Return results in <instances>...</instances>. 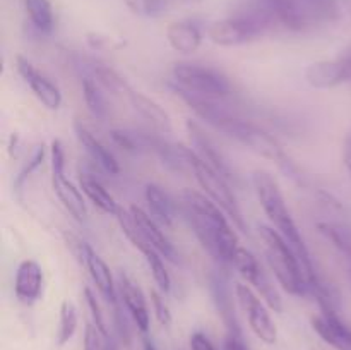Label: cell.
<instances>
[{"label":"cell","mask_w":351,"mask_h":350,"mask_svg":"<svg viewBox=\"0 0 351 350\" xmlns=\"http://www.w3.org/2000/svg\"><path fill=\"white\" fill-rule=\"evenodd\" d=\"M182 100L189 105V108L201 117L206 124L215 127L216 130H221L228 137L235 139L237 143L243 144L249 148L250 151L257 153L259 156L266 158V160L274 161L281 170L287 174L293 172V165H291L290 158L285 153L283 146L280 141L274 136H271L267 130L259 127L257 124L250 122V120L240 119L235 113L230 112L228 108L221 105L218 100H208L201 98V96H194L182 89H173Z\"/></svg>","instance_id":"6da1fadb"},{"label":"cell","mask_w":351,"mask_h":350,"mask_svg":"<svg viewBox=\"0 0 351 350\" xmlns=\"http://www.w3.org/2000/svg\"><path fill=\"white\" fill-rule=\"evenodd\" d=\"M182 211L206 253L219 264L232 266L239 250V237L226 220V213L206 194L187 189L182 194Z\"/></svg>","instance_id":"7a4b0ae2"},{"label":"cell","mask_w":351,"mask_h":350,"mask_svg":"<svg viewBox=\"0 0 351 350\" xmlns=\"http://www.w3.org/2000/svg\"><path fill=\"white\" fill-rule=\"evenodd\" d=\"M252 184L257 199H259L266 216L269 218L273 229H276V232L297 253L302 270H304L305 280H307L308 295H314V292L322 285V280L317 275V271H315L314 261H312L311 253H308L307 244H305L304 237H302L300 230H298L297 223H295L293 216H291L290 209H288L280 184H278V180L273 175L264 170L254 172Z\"/></svg>","instance_id":"3957f363"},{"label":"cell","mask_w":351,"mask_h":350,"mask_svg":"<svg viewBox=\"0 0 351 350\" xmlns=\"http://www.w3.org/2000/svg\"><path fill=\"white\" fill-rule=\"evenodd\" d=\"M274 24L290 31H311L338 19V0H257Z\"/></svg>","instance_id":"277c9868"},{"label":"cell","mask_w":351,"mask_h":350,"mask_svg":"<svg viewBox=\"0 0 351 350\" xmlns=\"http://www.w3.org/2000/svg\"><path fill=\"white\" fill-rule=\"evenodd\" d=\"M259 235L263 240L267 264L276 277L278 283L291 295H297V297L308 295L304 270H302L297 253L291 249L290 244L273 226L261 225Z\"/></svg>","instance_id":"5b68a950"},{"label":"cell","mask_w":351,"mask_h":350,"mask_svg":"<svg viewBox=\"0 0 351 350\" xmlns=\"http://www.w3.org/2000/svg\"><path fill=\"white\" fill-rule=\"evenodd\" d=\"M171 88L218 102L233 95V82L228 75L215 67L192 62H177L173 65Z\"/></svg>","instance_id":"8992f818"},{"label":"cell","mask_w":351,"mask_h":350,"mask_svg":"<svg viewBox=\"0 0 351 350\" xmlns=\"http://www.w3.org/2000/svg\"><path fill=\"white\" fill-rule=\"evenodd\" d=\"M273 26L269 14L256 2V5L245 12L213 23L208 27V36L219 47H240L257 40Z\"/></svg>","instance_id":"52a82bcc"},{"label":"cell","mask_w":351,"mask_h":350,"mask_svg":"<svg viewBox=\"0 0 351 350\" xmlns=\"http://www.w3.org/2000/svg\"><path fill=\"white\" fill-rule=\"evenodd\" d=\"M192 174H194L195 180L201 185L204 194L228 215V218L232 220L233 225L239 226L242 232H247L245 218H243L242 209H240V205L239 201H237L235 194H233V191L230 189V182L226 180L225 177H221L218 172L213 170L209 165H206L197 154H195L194 160H192Z\"/></svg>","instance_id":"ba28073f"},{"label":"cell","mask_w":351,"mask_h":350,"mask_svg":"<svg viewBox=\"0 0 351 350\" xmlns=\"http://www.w3.org/2000/svg\"><path fill=\"white\" fill-rule=\"evenodd\" d=\"M51 156V187L62 206L74 216L77 222H84L88 216V208L82 198V192L65 177V151L60 139H53L50 144Z\"/></svg>","instance_id":"9c48e42d"},{"label":"cell","mask_w":351,"mask_h":350,"mask_svg":"<svg viewBox=\"0 0 351 350\" xmlns=\"http://www.w3.org/2000/svg\"><path fill=\"white\" fill-rule=\"evenodd\" d=\"M232 266L239 271L240 277H242L247 283H250L257 292H259L263 301L267 304V307L273 309L274 312L283 311V302H281L280 294H278L273 281L269 280L267 273L264 271L263 264L259 263V259H257L249 249L239 247V250H237L235 256H233Z\"/></svg>","instance_id":"30bf717a"},{"label":"cell","mask_w":351,"mask_h":350,"mask_svg":"<svg viewBox=\"0 0 351 350\" xmlns=\"http://www.w3.org/2000/svg\"><path fill=\"white\" fill-rule=\"evenodd\" d=\"M235 295L239 299L240 305H242L243 312L247 314L249 326L254 331V335L261 342L267 343V345H274L278 340V329L269 311H267L266 302L259 299V295L245 283L235 285Z\"/></svg>","instance_id":"8fae6325"},{"label":"cell","mask_w":351,"mask_h":350,"mask_svg":"<svg viewBox=\"0 0 351 350\" xmlns=\"http://www.w3.org/2000/svg\"><path fill=\"white\" fill-rule=\"evenodd\" d=\"M185 130H187V136L191 139L192 150L194 153L204 161L206 165L213 168L215 172H218L221 177H225L226 180H235V170L230 165L228 158L223 154V151L216 146L215 139L199 126L194 120H187L185 122Z\"/></svg>","instance_id":"7c38bea8"},{"label":"cell","mask_w":351,"mask_h":350,"mask_svg":"<svg viewBox=\"0 0 351 350\" xmlns=\"http://www.w3.org/2000/svg\"><path fill=\"white\" fill-rule=\"evenodd\" d=\"M312 328L328 345L336 350H351V326L339 314V307L319 305V312L312 318Z\"/></svg>","instance_id":"4fadbf2b"},{"label":"cell","mask_w":351,"mask_h":350,"mask_svg":"<svg viewBox=\"0 0 351 350\" xmlns=\"http://www.w3.org/2000/svg\"><path fill=\"white\" fill-rule=\"evenodd\" d=\"M16 71L23 78V81L29 86L33 95L41 102V105L48 110H58L62 105V91L48 75L38 71L26 57L17 55L16 57Z\"/></svg>","instance_id":"5bb4252c"},{"label":"cell","mask_w":351,"mask_h":350,"mask_svg":"<svg viewBox=\"0 0 351 350\" xmlns=\"http://www.w3.org/2000/svg\"><path fill=\"white\" fill-rule=\"evenodd\" d=\"M119 295L122 301L123 307L127 309L129 316L132 318L134 325L137 326L143 335L149 331L151 318H149V307H147L146 297H144L143 290L139 285L125 273H120L119 277Z\"/></svg>","instance_id":"9a60e30c"},{"label":"cell","mask_w":351,"mask_h":350,"mask_svg":"<svg viewBox=\"0 0 351 350\" xmlns=\"http://www.w3.org/2000/svg\"><path fill=\"white\" fill-rule=\"evenodd\" d=\"M130 215H132L134 223H136L137 230H139V235L143 237L144 242L147 246H151L153 249H156L165 259L168 261H177V250H175L173 244L171 240L168 239L167 235L163 233V230L160 229L156 220L149 215V213L144 211L143 208L139 206L132 205L130 206Z\"/></svg>","instance_id":"2e32d148"},{"label":"cell","mask_w":351,"mask_h":350,"mask_svg":"<svg viewBox=\"0 0 351 350\" xmlns=\"http://www.w3.org/2000/svg\"><path fill=\"white\" fill-rule=\"evenodd\" d=\"M43 268L34 259H24L17 266L14 278V294L24 305H33L43 294Z\"/></svg>","instance_id":"e0dca14e"},{"label":"cell","mask_w":351,"mask_h":350,"mask_svg":"<svg viewBox=\"0 0 351 350\" xmlns=\"http://www.w3.org/2000/svg\"><path fill=\"white\" fill-rule=\"evenodd\" d=\"M79 259L84 263V266L88 268V273L91 277L93 283L96 285V288L99 290V294L106 299V302L112 305H117L120 302V295L117 292V283L113 280V275L110 271L108 264L103 261V257H99L98 254L95 253L89 244L84 242V247H82V253Z\"/></svg>","instance_id":"ac0fdd59"},{"label":"cell","mask_w":351,"mask_h":350,"mask_svg":"<svg viewBox=\"0 0 351 350\" xmlns=\"http://www.w3.org/2000/svg\"><path fill=\"white\" fill-rule=\"evenodd\" d=\"M74 132L77 137L79 144L82 146V150L88 153V156L98 165L101 170H105L110 175H119L120 174V165L117 161V158L113 156L112 151L88 129L82 122L75 120L74 122Z\"/></svg>","instance_id":"d6986e66"},{"label":"cell","mask_w":351,"mask_h":350,"mask_svg":"<svg viewBox=\"0 0 351 350\" xmlns=\"http://www.w3.org/2000/svg\"><path fill=\"white\" fill-rule=\"evenodd\" d=\"M77 67L81 69V75H88V78L95 79L99 86H101L105 91L112 93L117 96H129V93L132 91L129 82L125 81V78L119 74L115 69H112L110 65L101 64L98 60H84V58H77Z\"/></svg>","instance_id":"ffe728a7"},{"label":"cell","mask_w":351,"mask_h":350,"mask_svg":"<svg viewBox=\"0 0 351 350\" xmlns=\"http://www.w3.org/2000/svg\"><path fill=\"white\" fill-rule=\"evenodd\" d=\"M209 288H211L213 301H215L216 309H218V314L223 318L228 331H242L235 316L232 288H230L228 278L221 273V270L211 273V277H209Z\"/></svg>","instance_id":"44dd1931"},{"label":"cell","mask_w":351,"mask_h":350,"mask_svg":"<svg viewBox=\"0 0 351 350\" xmlns=\"http://www.w3.org/2000/svg\"><path fill=\"white\" fill-rule=\"evenodd\" d=\"M127 100H129V103L132 105V108L136 110L144 120H147V122L151 124V127H153L154 130H158V132L161 134L171 132V119L167 113V110H165L160 103L154 102L153 98L146 96L144 93L136 91V89H132V91L129 93Z\"/></svg>","instance_id":"7402d4cb"},{"label":"cell","mask_w":351,"mask_h":350,"mask_svg":"<svg viewBox=\"0 0 351 350\" xmlns=\"http://www.w3.org/2000/svg\"><path fill=\"white\" fill-rule=\"evenodd\" d=\"M167 40L178 54L192 55L201 48L202 33L192 21H177L167 27Z\"/></svg>","instance_id":"603a6c76"},{"label":"cell","mask_w":351,"mask_h":350,"mask_svg":"<svg viewBox=\"0 0 351 350\" xmlns=\"http://www.w3.org/2000/svg\"><path fill=\"white\" fill-rule=\"evenodd\" d=\"M305 81L315 89H331L345 84V72L338 58L331 60H317L305 69Z\"/></svg>","instance_id":"cb8c5ba5"},{"label":"cell","mask_w":351,"mask_h":350,"mask_svg":"<svg viewBox=\"0 0 351 350\" xmlns=\"http://www.w3.org/2000/svg\"><path fill=\"white\" fill-rule=\"evenodd\" d=\"M144 198H146L147 206H149V215L158 223L167 226L173 223L175 215H177V206H175L173 199L163 191V187L156 184H147L146 191H144Z\"/></svg>","instance_id":"d4e9b609"},{"label":"cell","mask_w":351,"mask_h":350,"mask_svg":"<svg viewBox=\"0 0 351 350\" xmlns=\"http://www.w3.org/2000/svg\"><path fill=\"white\" fill-rule=\"evenodd\" d=\"M79 184H81V189L86 194V198H88L99 211L106 213V215H117V213H119V202H117L115 198L106 191V187L98 180V178L93 177L91 174H81Z\"/></svg>","instance_id":"484cf974"},{"label":"cell","mask_w":351,"mask_h":350,"mask_svg":"<svg viewBox=\"0 0 351 350\" xmlns=\"http://www.w3.org/2000/svg\"><path fill=\"white\" fill-rule=\"evenodd\" d=\"M81 86L82 96H84V102L89 113L96 120H99V122H105L110 115V108L108 102L105 98V93H103V88L95 79L88 78V75H81Z\"/></svg>","instance_id":"4316f807"},{"label":"cell","mask_w":351,"mask_h":350,"mask_svg":"<svg viewBox=\"0 0 351 350\" xmlns=\"http://www.w3.org/2000/svg\"><path fill=\"white\" fill-rule=\"evenodd\" d=\"M319 230H321L326 239L331 240L332 246L345 257L351 271V223L321 222L319 223Z\"/></svg>","instance_id":"83f0119b"},{"label":"cell","mask_w":351,"mask_h":350,"mask_svg":"<svg viewBox=\"0 0 351 350\" xmlns=\"http://www.w3.org/2000/svg\"><path fill=\"white\" fill-rule=\"evenodd\" d=\"M31 26L40 34H50L55 26L53 9L50 0H23Z\"/></svg>","instance_id":"f1b7e54d"},{"label":"cell","mask_w":351,"mask_h":350,"mask_svg":"<svg viewBox=\"0 0 351 350\" xmlns=\"http://www.w3.org/2000/svg\"><path fill=\"white\" fill-rule=\"evenodd\" d=\"M113 143L122 148L127 153H141V151H151L153 136L146 132H137V130L127 129H113L110 132Z\"/></svg>","instance_id":"f546056e"},{"label":"cell","mask_w":351,"mask_h":350,"mask_svg":"<svg viewBox=\"0 0 351 350\" xmlns=\"http://www.w3.org/2000/svg\"><path fill=\"white\" fill-rule=\"evenodd\" d=\"M77 309L71 301H64L60 305V314H58V328H57V345H67L75 335L77 329Z\"/></svg>","instance_id":"4dcf8cb0"},{"label":"cell","mask_w":351,"mask_h":350,"mask_svg":"<svg viewBox=\"0 0 351 350\" xmlns=\"http://www.w3.org/2000/svg\"><path fill=\"white\" fill-rule=\"evenodd\" d=\"M143 254L144 257H146L147 266H149L151 275H153L154 281H156V285L160 287V290L163 292V294H168V292L171 290V277L170 273H168L167 266H165L163 256H161L156 249H153V247H147Z\"/></svg>","instance_id":"1f68e13d"},{"label":"cell","mask_w":351,"mask_h":350,"mask_svg":"<svg viewBox=\"0 0 351 350\" xmlns=\"http://www.w3.org/2000/svg\"><path fill=\"white\" fill-rule=\"evenodd\" d=\"M129 10L141 17H160L168 10V0H123Z\"/></svg>","instance_id":"d6a6232c"},{"label":"cell","mask_w":351,"mask_h":350,"mask_svg":"<svg viewBox=\"0 0 351 350\" xmlns=\"http://www.w3.org/2000/svg\"><path fill=\"white\" fill-rule=\"evenodd\" d=\"M43 158H45V146L43 144H40V146H36V150L33 151V154H31V158L27 160V163L21 168L19 174H17L16 178H14V191L16 192L23 191L24 182L33 175V172L38 170V167L43 163Z\"/></svg>","instance_id":"836d02e7"},{"label":"cell","mask_w":351,"mask_h":350,"mask_svg":"<svg viewBox=\"0 0 351 350\" xmlns=\"http://www.w3.org/2000/svg\"><path fill=\"white\" fill-rule=\"evenodd\" d=\"M84 301H86V305H88L89 312H91L93 325L96 326V329H98V331H99V335H101V336H110L108 328H106L105 318H103L101 307H99V302L96 301L95 294H93V292L89 290L88 287L84 288Z\"/></svg>","instance_id":"e575fe53"},{"label":"cell","mask_w":351,"mask_h":350,"mask_svg":"<svg viewBox=\"0 0 351 350\" xmlns=\"http://www.w3.org/2000/svg\"><path fill=\"white\" fill-rule=\"evenodd\" d=\"M151 305H153V312L156 316L158 323L161 326H170L171 325V311L168 307L167 301L163 297V292L151 290Z\"/></svg>","instance_id":"d590c367"},{"label":"cell","mask_w":351,"mask_h":350,"mask_svg":"<svg viewBox=\"0 0 351 350\" xmlns=\"http://www.w3.org/2000/svg\"><path fill=\"white\" fill-rule=\"evenodd\" d=\"M86 41H88V45L93 50H117V48L122 47V43H117L113 38L101 36V34L96 33H89Z\"/></svg>","instance_id":"8d00e7d4"},{"label":"cell","mask_w":351,"mask_h":350,"mask_svg":"<svg viewBox=\"0 0 351 350\" xmlns=\"http://www.w3.org/2000/svg\"><path fill=\"white\" fill-rule=\"evenodd\" d=\"M223 350H249L245 340H243L242 331H226Z\"/></svg>","instance_id":"74e56055"},{"label":"cell","mask_w":351,"mask_h":350,"mask_svg":"<svg viewBox=\"0 0 351 350\" xmlns=\"http://www.w3.org/2000/svg\"><path fill=\"white\" fill-rule=\"evenodd\" d=\"M101 335L93 323H88L84 329V350H99Z\"/></svg>","instance_id":"f35d334b"},{"label":"cell","mask_w":351,"mask_h":350,"mask_svg":"<svg viewBox=\"0 0 351 350\" xmlns=\"http://www.w3.org/2000/svg\"><path fill=\"white\" fill-rule=\"evenodd\" d=\"M191 349L192 350H218L215 343L209 340L208 335H204L202 331L192 333L191 336Z\"/></svg>","instance_id":"ab89813d"},{"label":"cell","mask_w":351,"mask_h":350,"mask_svg":"<svg viewBox=\"0 0 351 350\" xmlns=\"http://www.w3.org/2000/svg\"><path fill=\"white\" fill-rule=\"evenodd\" d=\"M336 58H338V62L341 64L346 82H351V45H348V47H346Z\"/></svg>","instance_id":"60d3db41"},{"label":"cell","mask_w":351,"mask_h":350,"mask_svg":"<svg viewBox=\"0 0 351 350\" xmlns=\"http://www.w3.org/2000/svg\"><path fill=\"white\" fill-rule=\"evenodd\" d=\"M343 161H345L346 170H348L351 175V132L346 136L345 146H343Z\"/></svg>","instance_id":"b9f144b4"},{"label":"cell","mask_w":351,"mask_h":350,"mask_svg":"<svg viewBox=\"0 0 351 350\" xmlns=\"http://www.w3.org/2000/svg\"><path fill=\"white\" fill-rule=\"evenodd\" d=\"M99 350H119L112 336H101V343H99Z\"/></svg>","instance_id":"7bdbcfd3"},{"label":"cell","mask_w":351,"mask_h":350,"mask_svg":"<svg viewBox=\"0 0 351 350\" xmlns=\"http://www.w3.org/2000/svg\"><path fill=\"white\" fill-rule=\"evenodd\" d=\"M144 350H156V347H154V343L151 342L149 338H144Z\"/></svg>","instance_id":"ee69618b"},{"label":"cell","mask_w":351,"mask_h":350,"mask_svg":"<svg viewBox=\"0 0 351 350\" xmlns=\"http://www.w3.org/2000/svg\"><path fill=\"white\" fill-rule=\"evenodd\" d=\"M184 2H189V3H195V2H201V0H184Z\"/></svg>","instance_id":"f6af8a7d"}]
</instances>
